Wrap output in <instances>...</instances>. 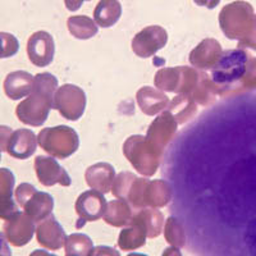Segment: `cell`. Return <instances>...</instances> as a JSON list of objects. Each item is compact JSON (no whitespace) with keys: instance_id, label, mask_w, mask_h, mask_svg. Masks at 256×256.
<instances>
[{"instance_id":"6da1fadb","label":"cell","mask_w":256,"mask_h":256,"mask_svg":"<svg viewBox=\"0 0 256 256\" xmlns=\"http://www.w3.org/2000/svg\"><path fill=\"white\" fill-rule=\"evenodd\" d=\"M163 177L192 256H256V90L220 100L176 134Z\"/></svg>"},{"instance_id":"7a4b0ae2","label":"cell","mask_w":256,"mask_h":256,"mask_svg":"<svg viewBox=\"0 0 256 256\" xmlns=\"http://www.w3.org/2000/svg\"><path fill=\"white\" fill-rule=\"evenodd\" d=\"M58 90V80L52 73H38L34 78V88L27 99L20 102L16 116L24 124L40 127L54 108V96Z\"/></svg>"},{"instance_id":"3957f363","label":"cell","mask_w":256,"mask_h":256,"mask_svg":"<svg viewBox=\"0 0 256 256\" xmlns=\"http://www.w3.org/2000/svg\"><path fill=\"white\" fill-rule=\"evenodd\" d=\"M38 142L48 154L58 159H66L77 152L78 134L67 126L44 128L38 136Z\"/></svg>"},{"instance_id":"277c9868","label":"cell","mask_w":256,"mask_h":256,"mask_svg":"<svg viewBox=\"0 0 256 256\" xmlns=\"http://www.w3.org/2000/svg\"><path fill=\"white\" fill-rule=\"evenodd\" d=\"M14 196L17 204L35 223L46 219L54 209L52 196L48 192L38 191L30 184H20L16 188Z\"/></svg>"},{"instance_id":"5b68a950","label":"cell","mask_w":256,"mask_h":256,"mask_svg":"<svg viewBox=\"0 0 256 256\" xmlns=\"http://www.w3.org/2000/svg\"><path fill=\"white\" fill-rule=\"evenodd\" d=\"M123 152L132 166L144 176H152L159 168L162 155L155 152L146 137L136 134L131 136L123 145Z\"/></svg>"},{"instance_id":"8992f818","label":"cell","mask_w":256,"mask_h":256,"mask_svg":"<svg viewBox=\"0 0 256 256\" xmlns=\"http://www.w3.org/2000/svg\"><path fill=\"white\" fill-rule=\"evenodd\" d=\"M154 81L160 90L187 95L196 88L198 73L190 67L163 68L155 74Z\"/></svg>"},{"instance_id":"52a82bcc","label":"cell","mask_w":256,"mask_h":256,"mask_svg":"<svg viewBox=\"0 0 256 256\" xmlns=\"http://www.w3.org/2000/svg\"><path fill=\"white\" fill-rule=\"evenodd\" d=\"M54 109L68 120H78L86 109V94L76 84H63L54 96Z\"/></svg>"},{"instance_id":"ba28073f","label":"cell","mask_w":256,"mask_h":256,"mask_svg":"<svg viewBox=\"0 0 256 256\" xmlns=\"http://www.w3.org/2000/svg\"><path fill=\"white\" fill-rule=\"evenodd\" d=\"M252 17V8L244 2H234L224 6L219 14V24L227 38H238V34Z\"/></svg>"},{"instance_id":"9c48e42d","label":"cell","mask_w":256,"mask_h":256,"mask_svg":"<svg viewBox=\"0 0 256 256\" xmlns=\"http://www.w3.org/2000/svg\"><path fill=\"white\" fill-rule=\"evenodd\" d=\"M106 205L108 202L105 201L104 194L96 190H88L81 194L76 201V212L78 216L76 223L77 230H81L88 222H95L102 218Z\"/></svg>"},{"instance_id":"30bf717a","label":"cell","mask_w":256,"mask_h":256,"mask_svg":"<svg viewBox=\"0 0 256 256\" xmlns=\"http://www.w3.org/2000/svg\"><path fill=\"white\" fill-rule=\"evenodd\" d=\"M178 122L170 112H164L160 116L150 124L146 140L152 146L155 152L163 155L166 145L173 140L177 134Z\"/></svg>"},{"instance_id":"8fae6325","label":"cell","mask_w":256,"mask_h":256,"mask_svg":"<svg viewBox=\"0 0 256 256\" xmlns=\"http://www.w3.org/2000/svg\"><path fill=\"white\" fill-rule=\"evenodd\" d=\"M168 42V34L162 26H148L141 30L132 40V50L140 58H150Z\"/></svg>"},{"instance_id":"7c38bea8","label":"cell","mask_w":256,"mask_h":256,"mask_svg":"<svg viewBox=\"0 0 256 256\" xmlns=\"http://www.w3.org/2000/svg\"><path fill=\"white\" fill-rule=\"evenodd\" d=\"M246 54L242 50H228L222 54L220 59L212 70V80L216 84L232 82L244 73Z\"/></svg>"},{"instance_id":"4fadbf2b","label":"cell","mask_w":256,"mask_h":256,"mask_svg":"<svg viewBox=\"0 0 256 256\" xmlns=\"http://www.w3.org/2000/svg\"><path fill=\"white\" fill-rule=\"evenodd\" d=\"M56 42L46 31H38L30 36L27 41V56L36 67H48L54 59Z\"/></svg>"},{"instance_id":"5bb4252c","label":"cell","mask_w":256,"mask_h":256,"mask_svg":"<svg viewBox=\"0 0 256 256\" xmlns=\"http://www.w3.org/2000/svg\"><path fill=\"white\" fill-rule=\"evenodd\" d=\"M3 230L8 244H13L16 248L26 246L34 237V233H36L35 222L32 220L26 212H20L6 220Z\"/></svg>"},{"instance_id":"9a60e30c","label":"cell","mask_w":256,"mask_h":256,"mask_svg":"<svg viewBox=\"0 0 256 256\" xmlns=\"http://www.w3.org/2000/svg\"><path fill=\"white\" fill-rule=\"evenodd\" d=\"M35 170L38 180L42 186L52 187L54 184H62V186H70L72 180L70 174L63 166H59L54 158L38 156L35 159Z\"/></svg>"},{"instance_id":"2e32d148","label":"cell","mask_w":256,"mask_h":256,"mask_svg":"<svg viewBox=\"0 0 256 256\" xmlns=\"http://www.w3.org/2000/svg\"><path fill=\"white\" fill-rule=\"evenodd\" d=\"M36 238L42 248L52 251L64 248L67 241L66 232L54 216H49L40 222L36 228Z\"/></svg>"},{"instance_id":"e0dca14e","label":"cell","mask_w":256,"mask_h":256,"mask_svg":"<svg viewBox=\"0 0 256 256\" xmlns=\"http://www.w3.org/2000/svg\"><path fill=\"white\" fill-rule=\"evenodd\" d=\"M14 184L16 177L12 170L0 168V219L3 220H8L20 212L13 198Z\"/></svg>"},{"instance_id":"ac0fdd59","label":"cell","mask_w":256,"mask_h":256,"mask_svg":"<svg viewBox=\"0 0 256 256\" xmlns=\"http://www.w3.org/2000/svg\"><path fill=\"white\" fill-rule=\"evenodd\" d=\"M38 144V137L34 131L27 128H20L17 131H13L6 148V152L16 159H28L31 155L35 154Z\"/></svg>"},{"instance_id":"d6986e66","label":"cell","mask_w":256,"mask_h":256,"mask_svg":"<svg viewBox=\"0 0 256 256\" xmlns=\"http://www.w3.org/2000/svg\"><path fill=\"white\" fill-rule=\"evenodd\" d=\"M222 56V48L214 38H205L190 54L192 66L200 70H212Z\"/></svg>"},{"instance_id":"ffe728a7","label":"cell","mask_w":256,"mask_h":256,"mask_svg":"<svg viewBox=\"0 0 256 256\" xmlns=\"http://www.w3.org/2000/svg\"><path fill=\"white\" fill-rule=\"evenodd\" d=\"M34 78L26 70H14L6 77L3 84L4 92L10 100H20L28 96L34 88Z\"/></svg>"},{"instance_id":"44dd1931","label":"cell","mask_w":256,"mask_h":256,"mask_svg":"<svg viewBox=\"0 0 256 256\" xmlns=\"http://www.w3.org/2000/svg\"><path fill=\"white\" fill-rule=\"evenodd\" d=\"M84 178L92 190L102 194H108L116 180V170L109 163H98L88 166L84 173Z\"/></svg>"},{"instance_id":"7402d4cb","label":"cell","mask_w":256,"mask_h":256,"mask_svg":"<svg viewBox=\"0 0 256 256\" xmlns=\"http://www.w3.org/2000/svg\"><path fill=\"white\" fill-rule=\"evenodd\" d=\"M172 200V188L166 180H148L142 196L144 208L166 206Z\"/></svg>"},{"instance_id":"603a6c76","label":"cell","mask_w":256,"mask_h":256,"mask_svg":"<svg viewBox=\"0 0 256 256\" xmlns=\"http://www.w3.org/2000/svg\"><path fill=\"white\" fill-rule=\"evenodd\" d=\"M137 102L144 113L148 116H155L159 112L168 108L169 100L163 92L150 86H145L137 92Z\"/></svg>"},{"instance_id":"cb8c5ba5","label":"cell","mask_w":256,"mask_h":256,"mask_svg":"<svg viewBox=\"0 0 256 256\" xmlns=\"http://www.w3.org/2000/svg\"><path fill=\"white\" fill-rule=\"evenodd\" d=\"M163 220V214L159 210L154 209V208H148V209L144 208V209H140L132 216L131 223L140 224L146 232V236L148 238H154V237H158L162 233Z\"/></svg>"},{"instance_id":"d4e9b609","label":"cell","mask_w":256,"mask_h":256,"mask_svg":"<svg viewBox=\"0 0 256 256\" xmlns=\"http://www.w3.org/2000/svg\"><path fill=\"white\" fill-rule=\"evenodd\" d=\"M122 16L120 0H100L94 9V20L96 24L104 28L114 26Z\"/></svg>"},{"instance_id":"484cf974","label":"cell","mask_w":256,"mask_h":256,"mask_svg":"<svg viewBox=\"0 0 256 256\" xmlns=\"http://www.w3.org/2000/svg\"><path fill=\"white\" fill-rule=\"evenodd\" d=\"M132 210L127 201L122 198L110 201L106 205V210L104 214V220L113 227H124L130 226L132 220Z\"/></svg>"},{"instance_id":"4316f807","label":"cell","mask_w":256,"mask_h":256,"mask_svg":"<svg viewBox=\"0 0 256 256\" xmlns=\"http://www.w3.org/2000/svg\"><path fill=\"white\" fill-rule=\"evenodd\" d=\"M67 26L70 34L80 40H88L98 34V24L88 16H72L68 18Z\"/></svg>"},{"instance_id":"83f0119b","label":"cell","mask_w":256,"mask_h":256,"mask_svg":"<svg viewBox=\"0 0 256 256\" xmlns=\"http://www.w3.org/2000/svg\"><path fill=\"white\" fill-rule=\"evenodd\" d=\"M146 238H148L146 232L144 230V228L141 227L140 224L131 223L130 227L124 228L120 232L118 244H120V248L122 250L131 251L144 246L146 242Z\"/></svg>"},{"instance_id":"f1b7e54d","label":"cell","mask_w":256,"mask_h":256,"mask_svg":"<svg viewBox=\"0 0 256 256\" xmlns=\"http://www.w3.org/2000/svg\"><path fill=\"white\" fill-rule=\"evenodd\" d=\"M64 248H66V255L91 256L95 248L88 236L84 233H73L67 237Z\"/></svg>"},{"instance_id":"f546056e","label":"cell","mask_w":256,"mask_h":256,"mask_svg":"<svg viewBox=\"0 0 256 256\" xmlns=\"http://www.w3.org/2000/svg\"><path fill=\"white\" fill-rule=\"evenodd\" d=\"M166 240L174 248H180L186 246V233L180 222L176 216H169L166 224Z\"/></svg>"},{"instance_id":"4dcf8cb0","label":"cell","mask_w":256,"mask_h":256,"mask_svg":"<svg viewBox=\"0 0 256 256\" xmlns=\"http://www.w3.org/2000/svg\"><path fill=\"white\" fill-rule=\"evenodd\" d=\"M136 176L131 172H122L116 176V180H114L113 184V195L116 198H122L126 200L127 198V194L130 191V187H131L132 182L136 180Z\"/></svg>"},{"instance_id":"1f68e13d","label":"cell","mask_w":256,"mask_h":256,"mask_svg":"<svg viewBox=\"0 0 256 256\" xmlns=\"http://www.w3.org/2000/svg\"><path fill=\"white\" fill-rule=\"evenodd\" d=\"M20 50V41L9 32H0V59L14 56Z\"/></svg>"},{"instance_id":"d6a6232c","label":"cell","mask_w":256,"mask_h":256,"mask_svg":"<svg viewBox=\"0 0 256 256\" xmlns=\"http://www.w3.org/2000/svg\"><path fill=\"white\" fill-rule=\"evenodd\" d=\"M13 130L8 126H0V152H6Z\"/></svg>"},{"instance_id":"836d02e7","label":"cell","mask_w":256,"mask_h":256,"mask_svg":"<svg viewBox=\"0 0 256 256\" xmlns=\"http://www.w3.org/2000/svg\"><path fill=\"white\" fill-rule=\"evenodd\" d=\"M91 256H120V254L116 248H109V246H98L94 248Z\"/></svg>"},{"instance_id":"e575fe53","label":"cell","mask_w":256,"mask_h":256,"mask_svg":"<svg viewBox=\"0 0 256 256\" xmlns=\"http://www.w3.org/2000/svg\"><path fill=\"white\" fill-rule=\"evenodd\" d=\"M0 256H12V251L9 248L8 241H6L4 233L0 232Z\"/></svg>"},{"instance_id":"d590c367","label":"cell","mask_w":256,"mask_h":256,"mask_svg":"<svg viewBox=\"0 0 256 256\" xmlns=\"http://www.w3.org/2000/svg\"><path fill=\"white\" fill-rule=\"evenodd\" d=\"M84 2V0H64V4H66L68 10H70V12H76V10H78V9L81 8Z\"/></svg>"},{"instance_id":"8d00e7d4","label":"cell","mask_w":256,"mask_h":256,"mask_svg":"<svg viewBox=\"0 0 256 256\" xmlns=\"http://www.w3.org/2000/svg\"><path fill=\"white\" fill-rule=\"evenodd\" d=\"M194 2L200 6H206L208 9H214L220 3V0H194Z\"/></svg>"},{"instance_id":"74e56055","label":"cell","mask_w":256,"mask_h":256,"mask_svg":"<svg viewBox=\"0 0 256 256\" xmlns=\"http://www.w3.org/2000/svg\"><path fill=\"white\" fill-rule=\"evenodd\" d=\"M162 256H182V255H180V250H178L177 248H166Z\"/></svg>"},{"instance_id":"f35d334b","label":"cell","mask_w":256,"mask_h":256,"mask_svg":"<svg viewBox=\"0 0 256 256\" xmlns=\"http://www.w3.org/2000/svg\"><path fill=\"white\" fill-rule=\"evenodd\" d=\"M30 256H56V255H54V254L45 250H35L34 252H31V255Z\"/></svg>"},{"instance_id":"ab89813d","label":"cell","mask_w":256,"mask_h":256,"mask_svg":"<svg viewBox=\"0 0 256 256\" xmlns=\"http://www.w3.org/2000/svg\"><path fill=\"white\" fill-rule=\"evenodd\" d=\"M128 256H146V255H142V254H130Z\"/></svg>"},{"instance_id":"60d3db41","label":"cell","mask_w":256,"mask_h":256,"mask_svg":"<svg viewBox=\"0 0 256 256\" xmlns=\"http://www.w3.org/2000/svg\"><path fill=\"white\" fill-rule=\"evenodd\" d=\"M0 160H2V152H0Z\"/></svg>"},{"instance_id":"b9f144b4","label":"cell","mask_w":256,"mask_h":256,"mask_svg":"<svg viewBox=\"0 0 256 256\" xmlns=\"http://www.w3.org/2000/svg\"><path fill=\"white\" fill-rule=\"evenodd\" d=\"M84 2H90V0H84Z\"/></svg>"}]
</instances>
